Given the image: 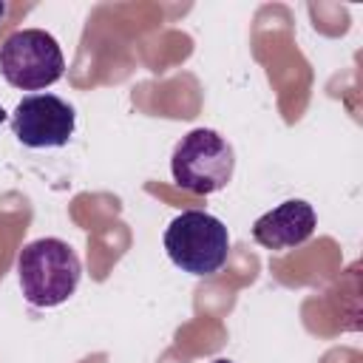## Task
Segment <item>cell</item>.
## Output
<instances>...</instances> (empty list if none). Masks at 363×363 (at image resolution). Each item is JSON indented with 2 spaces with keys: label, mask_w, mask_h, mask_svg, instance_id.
I'll return each instance as SVG.
<instances>
[{
  "label": "cell",
  "mask_w": 363,
  "mask_h": 363,
  "mask_svg": "<svg viewBox=\"0 0 363 363\" xmlns=\"http://www.w3.org/2000/svg\"><path fill=\"white\" fill-rule=\"evenodd\" d=\"M17 278L23 298L37 309L65 303L82 278V261L62 238L28 241L17 255Z\"/></svg>",
  "instance_id": "1"
},
{
  "label": "cell",
  "mask_w": 363,
  "mask_h": 363,
  "mask_svg": "<svg viewBox=\"0 0 363 363\" xmlns=\"http://www.w3.org/2000/svg\"><path fill=\"white\" fill-rule=\"evenodd\" d=\"M233 145L213 128H193L176 142L170 156L173 182L193 196H210L224 190L233 179Z\"/></svg>",
  "instance_id": "2"
},
{
  "label": "cell",
  "mask_w": 363,
  "mask_h": 363,
  "mask_svg": "<svg viewBox=\"0 0 363 363\" xmlns=\"http://www.w3.org/2000/svg\"><path fill=\"white\" fill-rule=\"evenodd\" d=\"M167 258L190 275H216L230 255V233L221 218L204 210H182L164 230Z\"/></svg>",
  "instance_id": "3"
},
{
  "label": "cell",
  "mask_w": 363,
  "mask_h": 363,
  "mask_svg": "<svg viewBox=\"0 0 363 363\" xmlns=\"http://www.w3.org/2000/svg\"><path fill=\"white\" fill-rule=\"evenodd\" d=\"M65 71L60 43L43 28L11 31L0 45V74L11 88L43 91Z\"/></svg>",
  "instance_id": "4"
},
{
  "label": "cell",
  "mask_w": 363,
  "mask_h": 363,
  "mask_svg": "<svg viewBox=\"0 0 363 363\" xmlns=\"http://www.w3.org/2000/svg\"><path fill=\"white\" fill-rule=\"evenodd\" d=\"M77 113L54 94H28L11 113V133L26 147H62L74 136Z\"/></svg>",
  "instance_id": "5"
},
{
  "label": "cell",
  "mask_w": 363,
  "mask_h": 363,
  "mask_svg": "<svg viewBox=\"0 0 363 363\" xmlns=\"http://www.w3.org/2000/svg\"><path fill=\"white\" fill-rule=\"evenodd\" d=\"M315 227H318V216H315L312 204L303 199H289V201L272 207L269 213H264L261 218H255L252 238L264 250L284 252V250H295L303 241H309Z\"/></svg>",
  "instance_id": "6"
},
{
  "label": "cell",
  "mask_w": 363,
  "mask_h": 363,
  "mask_svg": "<svg viewBox=\"0 0 363 363\" xmlns=\"http://www.w3.org/2000/svg\"><path fill=\"white\" fill-rule=\"evenodd\" d=\"M213 363H233V360H227V357H218V360H213Z\"/></svg>",
  "instance_id": "7"
},
{
  "label": "cell",
  "mask_w": 363,
  "mask_h": 363,
  "mask_svg": "<svg viewBox=\"0 0 363 363\" xmlns=\"http://www.w3.org/2000/svg\"><path fill=\"white\" fill-rule=\"evenodd\" d=\"M3 14H6V3H0V17H3Z\"/></svg>",
  "instance_id": "8"
},
{
  "label": "cell",
  "mask_w": 363,
  "mask_h": 363,
  "mask_svg": "<svg viewBox=\"0 0 363 363\" xmlns=\"http://www.w3.org/2000/svg\"><path fill=\"white\" fill-rule=\"evenodd\" d=\"M3 119H6V111H3V108H0V122H3Z\"/></svg>",
  "instance_id": "9"
}]
</instances>
